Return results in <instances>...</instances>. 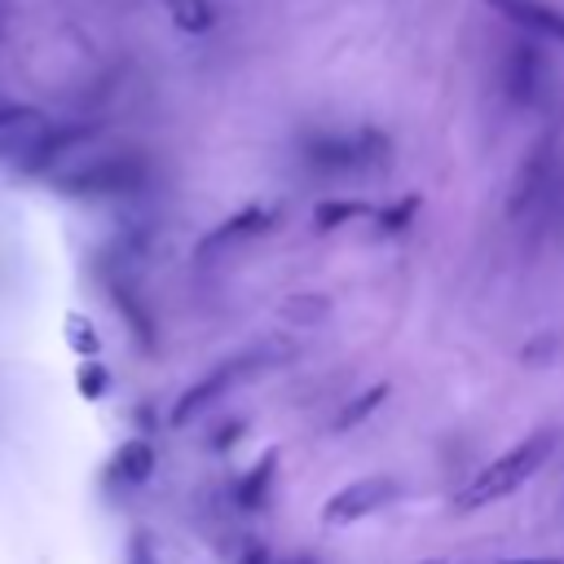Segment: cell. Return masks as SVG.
Here are the masks:
<instances>
[{"label":"cell","instance_id":"7402d4cb","mask_svg":"<svg viewBox=\"0 0 564 564\" xmlns=\"http://www.w3.org/2000/svg\"><path fill=\"white\" fill-rule=\"evenodd\" d=\"M502 564H564L560 555H529V560H502Z\"/></svg>","mask_w":564,"mask_h":564},{"label":"cell","instance_id":"d6986e66","mask_svg":"<svg viewBox=\"0 0 564 564\" xmlns=\"http://www.w3.org/2000/svg\"><path fill=\"white\" fill-rule=\"evenodd\" d=\"M75 383H79V397L97 401V397H106V388H110V370L101 366V357H79Z\"/></svg>","mask_w":564,"mask_h":564},{"label":"cell","instance_id":"7c38bea8","mask_svg":"<svg viewBox=\"0 0 564 564\" xmlns=\"http://www.w3.org/2000/svg\"><path fill=\"white\" fill-rule=\"evenodd\" d=\"M150 476H154V445L145 436L123 441L115 449V458H110V480H119L123 489H132V485H145Z\"/></svg>","mask_w":564,"mask_h":564},{"label":"cell","instance_id":"277c9868","mask_svg":"<svg viewBox=\"0 0 564 564\" xmlns=\"http://www.w3.org/2000/svg\"><path fill=\"white\" fill-rule=\"evenodd\" d=\"M278 361V352H264V348H247V352H234L229 361H220L212 375H203L198 383H189L185 392H181V401L172 405V427H185L189 419H198L212 401H220L225 392H234L242 379H251V375H260V370H269Z\"/></svg>","mask_w":564,"mask_h":564},{"label":"cell","instance_id":"ac0fdd59","mask_svg":"<svg viewBox=\"0 0 564 564\" xmlns=\"http://www.w3.org/2000/svg\"><path fill=\"white\" fill-rule=\"evenodd\" d=\"M66 344L79 357H101V335L93 330V322L84 313H66Z\"/></svg>","mask_w":564,"mask_h":564},{"label":"cell","instance_id":"2e32d148","mask_svg":"<svg viewBox=\"0 0 564 564\" xmlns=\"http://www.w3.org/2000/svg\"><path fill=\"white\" fill-rule=\"evenodd\" d=\"M163 4H167V18H172L181 31H189V35L212 31V22H216L212 0H163Z\"/></svg>","mask_w":564,"mask_h":564},{"label":"cell","instance_id":"603a6c76","mask_svg":"<svg viewBox=\"0 0 564 564\" xmlns=\"http://www.w3.org/2000/svg\"><path fill=\"white\" fill-rule=\"evenodd\" d=\"M286 564H317V560H308V555H291Z\"/></svg>","mask_w":564,"mask_h":564},{"label":"cell","instance_id":"4fadbf2b","mask_svg":"<svg viewBox=\"0 0 564 564\" xmlns=\"http://www.w3.org/2000/svg\"><path fill=\"white\" fill-rule=\"evenodd\" d=\"M273 471H278V449H264V454L238 476V485H234V502H238L242 511L264 507V498H269V489H273Z\"/></svg>","mask_w":564,"mask_h":564},{"label":"cell","instance_id":"9a60e30c","mask_svg":"<svg viewBox=\"0 0 564 564\" xmlns=\"http://www.w3.org/2000/svg\"><path fill=\"white\" fill-rule=\"evenodd\" d=\"M383 401H388V383H375V388L357 392V397H352L344 410H335L330 427H335V432H352V427H357V423H366V419H370V414H375Z\"/></svg>","mask_w":564,"mask_h":564},{"label":"cell","instance_id":"8992f818","mask_svg":"<svg viewBox=\"0 0 564 564\" xmlns=\"http://www.w3.org/2000/svg\"><path fill=\"white\" fill-rule=\"evenodd\" d=\"M551 84V62L533 40H511L502 53V97L516 110H533L546 97Z\"/></svg>","mask_w":564,"mask_h":564},{"label":"cell","instance_id":"6da1fadb","mask_svg":"<svg viewBox=\"0 0 564 564\" xmlns=\"http://www.w3.org/2000/svg\"><path fill=\"white\" fill-rule=\"evenodd\" d=\"M551 436L546 432H538V436H524L520 445H511V449H502L498 458H489L463 489H458V498H454V511H480V507H489V502H502V498H511L542 463H546V454H551Z\"/></svg>","mask_w":564,"mask_h":564},{"label":"cell","instance_id":"7a4b0ae2","mask_svg":"<svg viewBox=\"0 0 564 564\" xmlns=\"http://www.w3.org/2000/svg\"><path fill=\"white\" fill-rule=\"evenodd\" d=\"M392 145L379 128H357L348 137H308L304 141V163L322 176H344V172H379L388 167Z\"/></svg>","mask_w":564,"mask_h":564},{"label":"cell","instance_id":"44dd1931","mask_svg":"<svg viewBox=\"0 0 564 564\" xmlns=\"http://www.w3.org/2000/svg\"><path fill=\"white\" fill-rule=\"evenodd\" d=\"M132 564H159L154 551H150V538H145V533L132 538Z\"/></svg>","mask_w":564,"mask_h":564},{"label":"cell","instance_id":"9c48e42d","mask_svg":"<svg viewBox=\"0 0 564 564\" xmlns=\"http://www.w3.org/2000/svg\"><path fill=\"white\" fill-rule=\"evenodd\" d=\"M278 220V212L273 207H242V212H234L225 225H216L203 242H198V260H212V256H220L225 247H238V242H247V238H256V234H264L269 225Z\"/></svg>","mask_w":564,"mask_h":564},{"label":"cell","instance_id":"ba28073f","mask_svg":"<svg viewBox=\"0 0 564 564\" xmlns=\"http://www.w3.org/2000/svg\"><path fill=\"white\" fill-rule=\"evenodd\" d=\"M97 128L93 123H48L13 163L22 167V172H53V163L66 154V150H75L79 141H88Z\"/></svg>","mask_w":564,"mask_h":564},{"label":"cell","instance_id":"5b68a950","mask_svg":"<svg viewBox=\"0 0 564 564\" xmlns=\"http://www.w3.org/2000/svg\"><path fill=\"white\" fill-rule=\"evenodd\" d=\"M555 181H560V141L555 132L538 137L533 150L524 154L516 181H511V194H507V216L511 220H524L533 212L546 207V198L555 194Z\"/></svg>","mask_w":564,"mask_h":564},{"label":"cell","instance_id":"ffe728a7","mask_svg":"<svg viewBox=\"0 0 564 564\" xmlns=\"http://www.w3.org/2000/svg\"><path fill=\"white\" fill-rule=\"evenodd\" d=\"M414 212H419V194L397 198L392 207L375 212V220H379V229H383V234H397V229H405V225H410V216H414Z\"/></svg>","mask_w":564,"mask_h":564},{"label":"cell","instance_id":"52a82bcc","mask_svg":"<svg viewBox=\"0 0 564 564\" xmlns=\"http://www.w3.org/2000/svg\"><path fill=\"white\" fill-rule=\"evenodd\" d=\"M401 498V480L397 476H361V480H348L344 489H335L326 502H322V524L326 529H344V524H357L366 520L370 511H383L388 502Z\"/></svg>","mask_w":564,"mask_h":564},{"label":"cell","instance_id":"3957f363","mask_svg":"<svg viewBox=\"0 0 564 564\" xmlns=\"http://www.w3.org/2000/svg\"><path fill=\"white\" fill-rule=\"evenodd\" d=\"M150 176L145 159L141 154H101L84 167H70V172H57L53 185L70 198H110V194H132L141 189Z\"/></svg>","mask_w":564,"mask_h":564},{"label":"cell","instance_id":"8fae6325","mask_svg":"<svg viewBox=\"0 0 564 564\" xmlns=\"http://www.w3.org/2000/svg\"><path fill=\"white\" fill-rule=\"evenodd\" d=\"M44 128H48V119L35 106H18V101L0 97V159H18Z\"/></svg>","mask_w":564,"mask_h":564},{"label":"cell","instance_id":"5bb4252c","mask_svg":"<svg viewBox=\"0 0 564 564\" xmlns=\"http://www.w3.org/2000/svg\"><path fill=\"white\" fill-rule=\"evenodd\" d=\"M110 300L119 304V313L128 317V326H132V335L150 348L154 344V326H150V308L137 300V291H132V282L128 278H110Z\"/></svg>","mask_w":564,"mask_h":564},{"label":"cell","instance_id":"e0dca14e","mask_svg":"<svg viewBox=\"0 0 564 564\" xmlns=\"http://www.w3.org/2000/svg\"><path fill=\"white\" fill-rule=\"evenodd\" d=\"M357 216H375V207L370 203H352V198H326V203L313 207V225L317 229H339V225H348Z\"/></svg>","mask_w":564,"mask_h":564},{"label":"cell","instance_id":"30bf717a","mask_svg":"<svg viewBox=\"0 0 564 564\" xmlns=\"http://www.w3.org/2000/svg\"><path fill=\"white\" fill-rule=\"evenodd\" d=\"M485 4H489V9H498L507 22L524 26L529 35H542V40L564 44V9L542 4V0H485Z\"/></svg>","mask_w":564,"mask_h":564}]
</instances>
